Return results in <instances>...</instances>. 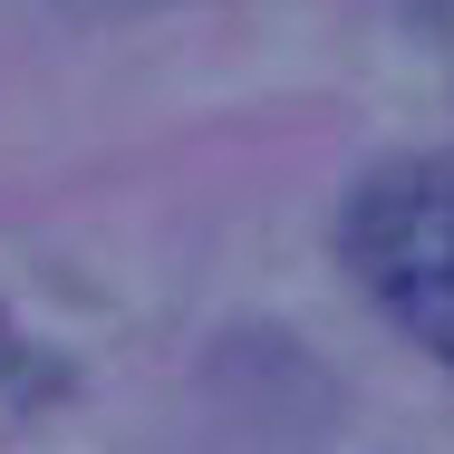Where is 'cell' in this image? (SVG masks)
I'll return each instance as SVG.
<instances>
[{
  "label": "cell",
  "instance_id": "cell-1",
  "mask_svg": "<svg viewBox=\"0 0 454 454\" xmlns=\"http://www.w3.org/2000/svg\"><path fill=\"white\" fill-rule=\"evenodd\" d=\"M339 252L377 290V309L454 367V165H396L358 184Z\"/></svg>",
  "mask_w": 454,
  "mask_h": 454
},
{
  "label": "cell",
  "instance_id": "cell-2",
  "mask_svg": "<svg viewBox=\"0 0 454 454\" xmlns=\"http://www.w3.org/2000/svg\"><path fill=\"white\" fill-rule=\"evenodd\" d=\"M68 10H136V0H68Z\"/></svg>",
  "mask_w": 454,
  "mask_h": 454
}]
</instances>
